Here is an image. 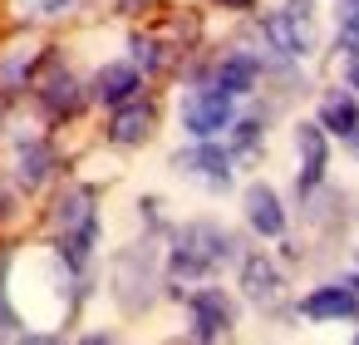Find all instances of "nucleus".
Here are the masks:
<instances>
[{"label": "nucleus", "instance_id": "obj_13", "mask_svg": "<svg viewBox=\"0 0 359 345\" xmlns=\"http://www.w3.org/2000/svg\"><path fill=\"white\" fill-rule=\"evenodd\" d=\"M241 286L256 306H271L280 296V271L271 266V256H246L241 261Z\"/></svg>", "mask_w": 359, "mask_h": 345}, {"label": "nucleus", "instance_id": "obj_2", "mask_svg": "<svg viewBox=\"0 0 359 345\" xmlns=\"http://www.w3.org/2000/svg\"><path fill=\"white\" fill-rule=\"evenodd\" d=\"M55 227H60V256L69 266H84L94 242H99V212H94V188H69L55 207Z\"/></svg>", "mask_w": 359, "mask_h": 345}, {"label": "nucleus", "instance_id": "obj_15", "mask_svg": "<svg viewBox=\"0 0 359 345\" xmlns=\"http://www.w3.org/2000/svg\"><path fill=\"white\" fill-rule=\"evenodd\" d=\"M50 168H55L50 143H20V183L25 188H40L50 178Z\"/></svg>", "mask_w": 359, "mask_h": 345}, {"label": "nucleus", "instance_id": "obj_5", "mask_svg": "<svg viewBox=\"0 0 359 345\" xmlns=\"http://www.w3.org/2000/svg\"><path fill=\"white\" fill-rule=\"evenodd\" d=\"M187 311H192V335H197V340L231 335V325H236V306H231V296L217 291V286L192 291V296H187Z\"/></svg>", "mask_w": 359, "mask_h": 345}, {"label": "nucleus", "instance_id": "obj_1", "mask_svg": "<svg viewBox=\"0 0 359 345\" xmlns=\"http://www.w3.org/2000/svg\"><path fill=\"white\" fill-rule=\"evenodd\" d=\"M236 256V237L222 232L217 222H192L172 237V276L182 281H197V276H212L217 266H226Z\"/></svg>", "mask_w": 359, "mask_h": 345}, {"label": "nucleus", "instance_id": "obj_16", "mask_svg": "<svg viewBox=\"0 0 359 345\" xmlns=\"http://www.w3.org/2000/svg\"><path fill=\"white\" fill-rule=\"evenodd\" d=\"M79 84L69 79V74H55L45 89H40V99H45V109L50 114H69V109H79V94H74Z\"/></svg>", "mask_w": 359, "mask_h": 345}, {"label": "nucleus", "instance_id": "obj_9", "mask_svg": "<svg viewBox=\"0 0 359 345\" xmlns=\"http://www.w3.org/2000/svg\"><path fill=\"white\" fill-rule=\"evenodd\" d=\"M241 202H246V222H251L261 237H280V232H285V207H280L276 188H266V183H251Z\"/></svg>", "mask_w": 359, "mask_h": 345}, {"label": "nucleus", "instance_id": "obj_17", "mask_svg": "<svg viewBox=\"0 0 359 345\" xmlns=\"http://www.w3.org/2000/svg\"><path fill=\"white\" fill-rule=\"evenodd\" d=\"M339 50L359 55V0H344L339 11Z\"/></svg>", "mask_w": 359, "mask_h": 345}, {"label": "nucleus", "instance_id": "obj_10", "mask_svg": "<svg viewBox=\"0 0 359 345\" xmlns=\"http://www.w3.org/2000/svg\"><path fill=\"white\" fill-rule=\"evenodd\" d=\"M177 168H182V173L207 178L212 188H226V183H231V158H226L212 138H197V148H192V153H177Z\"/></svg>", "mask_w": 359, "mask_h": 345}, {"label": "nucleus", "instance_id": "obj_8", "mask_svg": "<svg viewBox=\"0 0 359 345\" xmlns=\"http://www.w3.org/2000/svg\"><path fill=\"white\" fill-rule=\"evenodd\" d=\"M354 311H359V291L354 286H315L300 301V315H310V320H349Z\"/></svg>", "mask_w": 359, "mask_h": 345}, {"label": "nucleus", "instance_id": "obj_20", "mask_svg": "<svg viewBox=\"0 0 359 345\" xmlns=\"http://www.w3.org/2000/svg\"><path fill=\"white\" fill-rule=\"evenodd\" d=\"M217 6H226V11H251L256 0H217Z\"/></svg>", "mask_w": 359, "mask_h": 345}, {"label": "nucleus", "instance_id": "obj_11", "mask_svg": "<svg viewBox=\"0 0 359 345\" xmlns=\"http://www.w3.org/2000/svg\"><path fill=\"white\" fill-rule=\"evenodd\" d=\"M320 124H325V134L359 138V99L349 89H330L325 104H320Z\"/></svg>", "mask_w": 359, "mask_h": 345}, {"label": "nucleus", "instance_id": "obj_21", "mask_svg": "<svg viewBox=\"0 0 359 345\" xmlns=\"http://www.w3.org/2000/svg\"><path fill=\"white\" fill-rule=\"evenodd\" d=\"M349 89H354V94H359V60H354V65H349Z\"/></svg>", "mask_w": 359, "mask_h": 345}, {"label": "nucleus", "instance_id": "obj_18", "mask_svg": "<svg viewBox=\"0 0 359 345\" xmlns=\"http://www.w3.org/2000/svg\"><path fill=\"white\" fill-rule=\"evenodd\" d=\"M74 6H79V0H20V11H25V15H45V20L69 15Z\"/></svg>", "mask_w": 359, "mask_h": 345}, {"label": "nucleus", "instance_id": "obj_14", "mask_svg": "<svg viewBox=\"0 0 359 345\" xmlns=\"http://www.w3.org/2000/svg\"><path fill=\"white\" fill-rule=\"evenodd\" d=\"M256 79H261V65H256V55H226L222 65H217V89H226V94H251L256 89Z\"/></svg>", "mask_w": 359, "mask_h": 345}, {"label": "nucleus", "instance_id": "obj_12", "mask_svg": "<svg viewBox=\"0 0 359 345\" xmlns=\"http://www.w3.org/2000/svg\"><path fill=\"white\" fill-rule=\"evenodd\" d=\"M133 94H138V70H133V65H104V70H99V79H94V99H99V104L118 109V104H128Z\"/></svg>", "mask_w": 359, "mask_h": 345}, {"label": "nucleus", "instance_id": "obj_4", "mask_svg": "<svg viewBox=\"0 0 359 345\" xmlns=\"http://www.w3.org/2000/svg\"><path fill=\"white\" fill-rule=\"evenodd\" d=\"M231 99H236V94H226V89H217V84L192 89V94L182 99V129H187L192 138H217V134L231 124Z\"/></svg>", "mask_w": 359, "mask_h": 345}, {"label": "nucleus", "instance_id": "obj_6", "mask_svg": "<svg viewBox=\"0 0 359 345\" xmlns=\"http://www.w3.org/2000/svg\"><path fill=\"white\" fill-rule=\"evenodd\" d=\"M153 124H158V109L148 104V99H128V104H118L114 109V119H109V138L118 143V148H133V143H143L148 134H153Z\"/></svg>", "mask_w": 359, "mask_h": 345}, {"label": "nucleus", "instance_id": "obj_3", "mask_svg": "<svg viewBox=\"0 0 359 345\" xmlns=\"http://www.w3.org/2000/svg\"><path fill=\"white\" fill-rule=\"evenodd\" d=\"M266 40L290 55V60H305L315 50V6L310 0H285L280 11L266 15Z\"/></svg>", "mask_w": 359, "mask_h": 345}, {"label": "nucleus", "instance_id": "obj_7", "mask_svg": "<svg viewBox=\"0 0 359 345\" xmlns=\"http://www.w3.org/2000/svg\"><path fill=\"white\" fill-rule=\"evenodd\" d=\"M295 143H300V193L310 197V188H320L325 163H330V148H325V124H300V129H295Z\"/></svg>", "mask_w": 359, "mask_h": 345}, {"label": "nucleus", "instance_id": "obj_19", "mask_svg": "<svg viewBox=\"0 0 359 345\" xmlns=\"http://www.w3.org/2000/svg\"><path fill=\"white\" fill-rule=\"evenodd\" d=\"M11 325H15V315H11V306H6V286H0V335H11Z\"/></svg>", "mask_w": 359, "mask_h": 345}]
</instances>
